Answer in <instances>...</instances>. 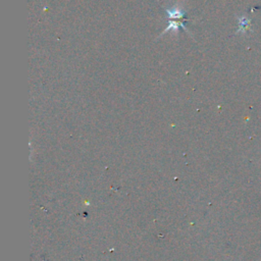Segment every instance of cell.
<instances>
[{
    "instance_id": "1",
    "label": "cell",
    "mask_w": 261,
    "mask_h": 261,
    "mask_svg": "<svg viewBox=\"0 0 261 261\" xmlns=\"http://www.w3.org/2000/svg\"><path fill=\"white\" fill-rule=\"evenodd\" d=\"M249 25H250V20L248 19H245V17H242L240 20V30L242 31H247L248 28H249Z\"/></svg>"
}]
</instances>
